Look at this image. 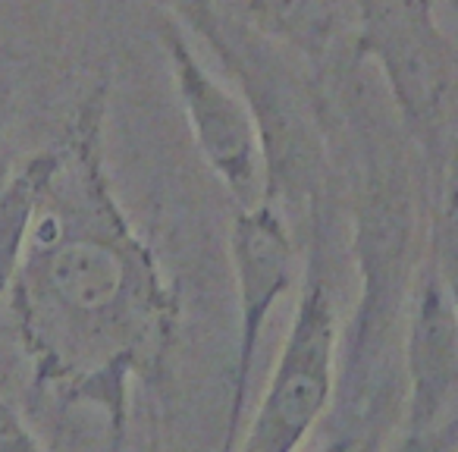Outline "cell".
Listing matches in <instances>:
<instances>
[{"label":"cell","mask_w":458,"mask_h":452,"mask_svg":"<svg viewBox=\"0 0 458 452\" xmlns=\"http://www.w3.org/2000/svg\"><path fill=\"white\" fill-rule=\"evenodd\" d=\"M101 123L98 91L64 141L41 151L38 195L7 289L35 383L101 408L120 449L129 387L160 368L179 295L110 192Z\"/></svg>","instance_id":"cell-1"},{"label":"cell","mask_w":458,"mask_h":452,"mask_svg":"<svg viewBox=\"0 0 458 452\" xmlns=\"http://www.w3.org/2000/svg\"><path fill=\"white\" fill-rule=\"evenodd\" d=\"M355 47L358 57H370L383 70L414 141L449 160L458 64L433 0H358Z\"/></svg>","instance_id":"cell-2"},{"label":"cell","mask_w":458,"mask_h":452,"mask_svg":"<svg viewBox=\"0 0 458 452\" xmlns=\"http://www.w3.org/2000/svg\"><path fill=\"white\" fill-rule=\"evenodd\" d=\"M336 337V295H333L327 255L320 245V226H314L305 286L295 302L286 343L264 387L261 405L242 443H236V452H299V446L318 427L320 414L333 399Z\"/></svg>","instance_id":"cell-3"},{"label":"cell","mask_w":458,"mask_h":452,"mask_svg":"<svg viewBox=\"0 0 458 452\" xmlns=\"http://www.w3.org/2000/svg\"><path fill=\"white\" fill-rule=\"evenodd\" d=\"M160 45L170 60V79L176 85V98L204 164L214 170L236 208L264 201L267 164H264L258 116L251 114L249 101H242L236 91L204 70L182 29L173 20L160 26Z\"/></svg>","instance_id":"cell-4"},{"label":"cell","mask_w":458,"mask_h":452,"mask_svg":"<svg viewBox=\"0 0 458 452\" xmlns=\"http://www.w3.org/2000/svg\"><path fill=\"white\" fill-rule=\"evenodd\" d=\"M229 258L236 274L239 293V355L233 368V396H229L226 427H223L220 452H236L242 433L245 396H249L255 352L261 343L274 305L293 289L295 280V249L289 226L274 201H258L239 208L229 230Z\"/></svg>","instance_id":"cell-5"},{"label":"cell","mask_w":458,"mask_h":452,"mask_svg":"<svg viewBox=\"0 0 458 452\" xmlns=\"http://www.w3.org/2000/svg\"><path fill=\"white\" fill-rule=\"evenodd\" d=\"M408 414L405 431H433L455 421L458 333L449 277L433 252L408 320Z\"/></svg>","instance_id":"cell-6"},{"label":"cell","mask_w":458,"mask_h":452,"mask_svg":"<svg viewBox=\"0 0 458 452\" xmlns=\"http://www.w3.org/2000/svg\"><path fill=\"white\" fill-rule=\"evenodd\" d=\"M245 20L311 66L330 60L345 29L343 0H245Z\"/></svg>","instance_id":"cell-7"},{"label":"cell","mask_w":458,"mask_h":452,"mask_svg":"<svg viewBox=\"0 0 458 452\" xmlns=\"http://www.w3.org/2000/svg\"><path fill=\"white\" fill-rule=\"evenodd\" d=\"M0 452H45L20 412L4 399H0Z\"/></svg>","instance_id":"cell-8"},{"label":"cell","mask_w":458,"mask_h":452,"mask_svg":"<svg viewBox=\"0 0 458 452\" xmlns=\"http://www.w3.org/2000/svg\"><path fill=\"white\" fill-rule=\"evenodd\" d=\"M455 449V421L433 431H405L393 452H452Z\"/></svg>","instance_id":"cell-9"},{"label":"cell","mask_w":458,"mask_h":452,"mask_svg":"<svg viewBox=\"0 0 458 452\" xmlns=\"http://www.w3.org/2000/svg\"><path fill=\"white\" fill-rule=\"evenodd\" d=\"M179 4H182V13L198 26L210 16V0H179Z\"/></svg>","instance_id":"cell-10"}]
</instances>
